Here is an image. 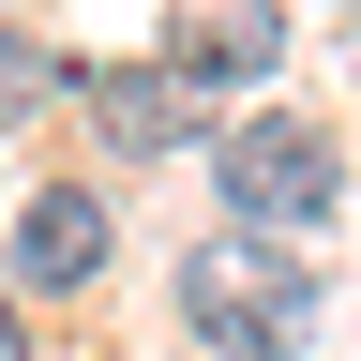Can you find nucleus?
Returning <instances> with one entry per match:
<instances>
[{
    "label": "nucleus",
    "mask_w": 361,
    "mask_h": 361,
    "mask_svg": "<svg viewBox=\"0 0 361 361\" xmlns=\"http://www.w3.org/2000/svg\"><path fill=\"white\" fill-rule=\"evenodd\" d=\"M180 316L211 331V361H301L316 286L256 241V226H226V241H196V256H180Z\"/></svg>",
    "instance_id": "1"
},
{
    "label": "nucleus",
    "mask_w": 361,
    "mask_h": 361,
    "mask_svg": "<svg viewBox=\"0 0 361 361\" xmlns=\"http://www.w3.org/2000/svg\"><path fill=\"white\" fill-rule=\"evenodd\" d=\"M226 211L241 226H316L331 211V135L316 121H241L226 135Z\"/></svg>",
    "instance_id": "2"
},
{
    "label": "nucleus",
    "mask_w": 361,
    "mask_h": 361,
    "mask_svg": "<svg viewBox=\"0 0 361 361\" xmlns=\"http://www.w3.org/2000/svg\"><path fill=\"white\" fill-rule=\"evenodd\" d=\"M286 61V0H166V75L180 90H256Z\"/></svg>",
    "instance_id": "3"
},
{
    "label": "nucleus",
    "mask_w": 361,
    "mask_h": 361,
    "mask_svg": "<svg viewBox=\"0 0 361 361\" xmlns=\"http://www.w3.org/2000/svg\"><path fill=\"white\" fill-rule=\"evenodd\" d=\"M196 106H211V90H180L166 61H151V75H90V135H106V151H180Z\"/></svg>",
    "instance_id": "4"
},
{
    "label": "nucleus",
    "mask_w": 361,
    "mask_h": 361,
    "mask_svg": "<svg viewBox=\"0 0 361 361\" xmlns=\"http://www.w3.org/2000/svg\"><path fill=\"white\" fill-rule=\"evenodd\" d=\"M16 271H30V286H90V271H106V196H75V180L30 196L16 211Z\"/></svg>",
    "instance_id": "5"
},
{
    "label": "nucleus",
    "mask_w": 361,
    "mask_h": 361,
    "mask_svg": "<svg viewBox=\"0 0 361 361\" xmlns=\"http://www.w3.org/2000/svg\"><path fill=\"white\" fill-rule=\"evenodd\" d=\"M45 90H61V61H45L30 30H0V121H16V106H45Z\"/></svg>",
    "instance_id": "6"
},
{
    "label": "nucleus",
    "mask_w": 361,
    "mask_h": 361,
    "mask_svg": "<svg viewBox=\"0 0 361 361\" xmlns=\"http://www.w3.org/2000/svg\"><path fill=\"white\" fill-rule=\"evenodd\" d=\"M0 361H30V331H16V301H0Z\"/></svg>",
    "instance_id": "7"
}]
</instances>
